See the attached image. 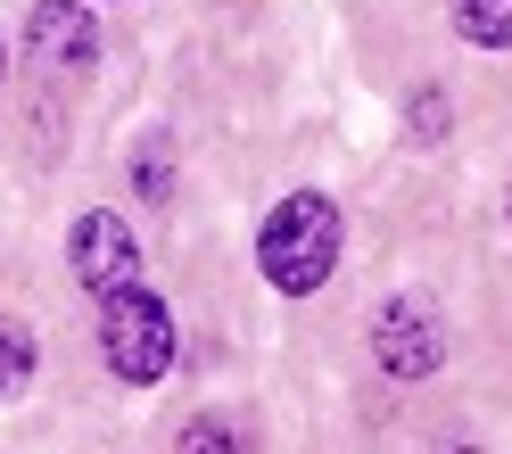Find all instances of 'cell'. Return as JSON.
Returning a JSON list of instances; mask_svg holds the SVG:
<instances>
[{
    "label": "cell",
    "mask_w": 512,
    "mask_h": 454,
    "mask_svg": "<svg viewBox=\"0 0 512 454\" xmlns=\"http://www.w3.org/2000/svg\"><path fill=\"white\" fill-rule=\"evenodd\" d=\"M455 454H479V446H455Z\"/></svg>",
    "instance_id": "cell-13"
},
{
    "label": "cell",
    "mask_w": 512,
    "mask_h": 454,
    "mask_svg": "<svg viewBox=\"0 0 512 454\" xmlns=\"http://www.w3.org/2000/svg\"><path fill=\"white\" fill-rule=\"evenodd\" d=\"M446 17L471 50H512V0H455Z\"/></svg>",
    "instance_id": "cell-6"
},
{
    "label": "cell",
    "mask_w": 512,
    "mask_h": 454,
    "mask_svg": "<svg viewBox=\"0 0 512 454\" xmlns=\"http://www.w3.org/2000/svg\"><path fill=\"white\" fill-rule=\"evenodd\" d=\"M405 124H413V141H438L446 124H455V100H446L438 83H422V91H413V116H405Z\"/></svg>",
    "instance_id": "cell-9"
},
{
    "label": "cell",
    "mask_w": 512,
    "mask_h": 454,
    "mask_svg": "<svg viewBox=\"0 0 512 454\" xmlns=\"http://www.w3.org/2000/svg\"><path fill=\"white\" fill-rule=\"evenodd\" d=\"M174 454H248V438H240V430H232L223 413H199V421H182Z\"/></svg>",
    "instance_id": "cell-8"
},
{
    "label": "cell",
    "mask_w": 512,
    "mask_h": 454,
    "mask_svg": "<svg viewBox=\"0 0 512 454\" xmlns=\"http://www.w3.org/2000/svg\"><path fill=\"white\" fill-rule=\"evenodd\" d=\"M504 215H512V190H504Z\"/></svg>",
    "instance_id": "cell-12"
},
{
    "label": "cell",
    "mask_w": 512,
    "mask_h": 454,
    "mask_svg": "<svg viewBox=\"0 0 512 454\" xmlns=\"http://www.w3.org/2000/svg\"><path fill=\"white\" fill-rule=\"evenodd\" d=\"M133 182H141V199H174V174H166V149H141V166H133Z\"/></svg>",
    "instance_id": "cell-10"
},
{
    "label": "cell",
    "mask_w": 512,
    "mask_h": 454,
    "mask_svg": "<svg viewBox=\"0 0 512 454\" xmlns=\"http://www.w3.org/2000/svg\"><path fill=\"white\" fill-rule=\"evenodd\" d=\"M0 75H9V42H0Z\"/></svg>",
    "instance_id": "cell-11"
},
{
    "label": "cell",
    "mask_w": 512,
    "mask_h": 454,
    "mask_svg": "<svg viewBox=\"0 0 512 454\" xmlns=\"http://www.w3.org/2000/svg\"><path fill=\"white\" fill-rule=\"evenodd\" d=\"M372 355H380L389 380H430L446 364V331H438L430 298H389V306H380L372 314Z\"/></svg>",
    "instance_id": "cell-4"
},
{
    "label": "cell",
    "mask_w": 512,
    "mask_h": 454,
    "mask_svg": "<svg viewBox=\"0 0 512 454\" xmlns=\"http://www.w3.org/2000/svg\"><path fill=\"white\" fill-rule=\"evenodd\" d=\"M174 347H182V322L174 306L157 298V289H116V298H100V364L124 380V388H157L174 372Z\"/></svg>",
    "instance_id": "cell-2"
},
{
    "label": "cell",
    "mask_w": 512,
    "mask_h": 454,
    "mask_svg": "<svg viewBox=\"0 0 512 454\" xmlns=\"http://www.w3.org/2000/svg\"><path fill=\"white\" fill-rule=\"evenodd\" d=\"M339 248H347L339 207L323 190H290V199L265 215V232H256V265H265V281L281 298H314V289L339 273Z\"/></svg>",
    "instance_id": "cell-1"
},
{
    "label": "cell",
    "mask_w": 512,
    "mask_h": 454,
    "mask_svg": "<svg viewBox=\"0 0 512 454\" xmlns=\"http://www.w3.org/2000/svg\"><path fill=\"white\" fill-rule=\"evenodd\" d=\"M25 380H34V331L17 314H0V397H17Z\"/></svg>",
    "instance_id": "cell-7"
},
{
    "label": "cell",
    "mask_w": 512,
    "mask_h": 454,
    "mask_svg": "<svg viewBox=\"0 0 512 454\" xmlns=\"http://www.w3.org/2000/svg\"><path fill=\"white\" fill-rule=\"evenodd\" d=\"M25 50H34V67L50 75H75L100 58V34H91V17L75 9V0H34V17H25Z\"/></svg>",
    "instance_id": "cell-5"
},
{
    "label": "cell",
    "mask_w": 512,
    "mask_h": 454,
    "mask_svg": "<svg viewBox=\"0 0 512 454\" xmlns=\"http://www.w3.org/2000/svg\"><path fill=\"white\" fill-rule=\"evenodd\" d=\"M67 265H75V281L91 289V298H116V289H133V281H141V240H133V223L108 215V207L75 215V232H67Z\"/></svg>",
    "instance_id": "cell-3"
}]
</instances>
